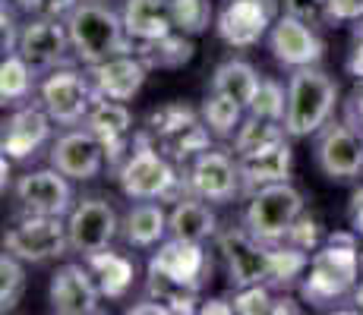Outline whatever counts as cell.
Returning a JSON list of instances; mask_svg holds the SVG:
<instances>
[{
	"mask_svg": "<svg viewBox=\"0 0 363 315\" xmlns=\"http://www.w3.org/2000/svg\"><path fill=\"white\" fill-rule=\"evenodd\" d=\"M357 275H360V243L354 240V234H332L329 243L310 258L300 293L313 306H329L357 284Z\"/></svg>",
	"mask_w": 363,
	"mask_h": 315,
	"instance_id": "1",
	"label": "cell"
},
{
	"mask_svg": "<svg viewBox=\"0 0 363 315\" xmlns=\"http://www.w3.org/2000/svg\"><path fill=\"white\" fill-rule=\"evenodd\" d=\"M67 32H69V45H73L76 57L82 63H101L117 54H133L136 45L127 35L123 16L111 13L101 4H79L73 13L67 16Z\"/></svg>",
	"mask_w": 363,
	"mask_h": 315,
	"instance_id": "2",
	"label": "cell"
},
{
	"mask_svg": "<svg viewBox=\"0 0 363 315\" xmlns=\"http://www.w3.org/2000/svg\"><path fill=\"white\" fill-rule=\"evenodd\" d=\"M335 104H338V86L329 73L316 67H300L288 79V108H284V130L288 136L303 139L319 132L329 123Z\"/></svg>",
	"mask_w": 363,
	"mask_h": 315,
	"instance_id": "3",
	"label": "cell"
},
{
	"mask_svg": "<svg viewBox=\"0 0 363 315\" xmlns=\"http://www.w3.org/2000/svg\"><path fill=\"white\" fill-rule=\"evenodd\" d=\"M300 214H303V195L288 180H281V183L256 189L247 205V214H243V224L256 240L272 246V243H281L288 236V230L294 227Z\"/></svg>",
	"mask_w": 363,
	"mask_h": 315,
	"instance_id": "4",
	"label": "cell"
},
{
	"mask_svg": "<svg viewBox=\"0 0 363 315\" xmlns=\"http://www.w3.org/2000/svg\"><path fill=\"white\" fill-rule=\"evenodd\" d=\"M180 177L174 173L171 161H167L158 145H152L149 132L136 136V151L123 161L121 167V189L130 199H171L177 193Z\"/></svg>",
	"mask_w": 363,
	"mask_h": 315,
	"instance_id": "5",
	"label": "cell"
},
{
	"mask_svg": "<svg viewBox=\"0 0 363 315\" xmlns=\"http://www.w3.org/2000/svg\"><path fill=\"white\" fill-rule=\"evenodd\" d=\"M67 246V224L60 218H51V214H29L4 234V249L16 256L19 262H48V258L64 256Z\"/></svg>",
	"mask_w": 363,
	"mask_h": 315,
	"instance_id": "6",
	"label": "cell"
},
{
	"mask_svg": "<svg viewBox=\"0 0 363 315\" xmlns=\"http://www.w3.org/2000/svg\"><path fill=\"white\" fill-rule=\"evenodd\" d=\"M218 252L228 262V275L234 287L250 284H272V271H275V249L269 243L256 240L250 230H225L218 234Z\"/></svg>",
	"mask_w": 363,
	"mask_h": 315,
	"instance_id": "7",
	"label": "cell"
},
{
	"mask_svg": "<svg viewBox=\"0 0 363 315\" xmlns=\"http://www.w3.org/2000/svg\"><path fill=\"white\" fill-rule=\"evenodd\" d=\"M316 164L329 180L347 183L363 173V130L354 123H325L316 139Z\"/></svg>",
	"mask_w": 363,
	"mask_h": 315,
	"instance_id": "8",
	"label": "cell"
},
{
	"mask_svg": "<svg viewBox=\"0 0 363 315\" xmlns=\"http://www.w3.org/2000/svg\"><path fill=\"white\" fill-rule=\"evenodd\" d=\"M275 23V0H225L215 29L231 47H253Z\"/></svg>",
	"mask_w": 363,
	"mask_h": 315,
	"instance_id": "9",
	"label": "cell"
},
{
	"mask_svg": "<svg viewBox=\"0 0 363 315\" xmlns=\"http://www.w3.org/2000/svg\"><path fill=\"white\" fill-rule=\"evenodd\" d=\"M92 101H95V92L76 69H54L41 82V104L51 114V120L64 126H76L79 120H86Z\"/></svg>",
	"mask_w": 363,
	"mask_h": 315,
	"instance_id": "10",
	"label": "cell"
},
{
	"mask_svg": "<svg viewBox=\"0 0 363 315\" xmlns=\"http://www.w3.org/2000/svg\"><path fill=\"white\" fill-rule=\"evenodd\" d=\"M117 212L104 199H82L79 205L69 212L67 234H69V249L92 256L111 246L117 236Z\"/></svg>",
	"mask_w": 363,
	"mask_h": 315,
	"instance_id": "11",
	"label": "cell"
},
{
	"mask_svg": "<svg viewBox=\"0 0 363 315\" xmlns=\"http://www.w3.org/2000/svg\"><path fill=\"white\" fill-rule=\"evenodd\" d=\"M16 199L26 214H51V218H64L73 212V189L67 183V173L57 167L51 171H32L19 177Z\"/></svg>",
	"mask_w": 363,
	"mask_h": 315,
	"instance_id": "12",
	"label": "cell"
},
{
	"mask_svg": "<svg viewBox=\"0 0 363 315\" xmlns=\"http://www.w3.org/2000/svg\"><path fill=\"white\" fill-rule=\"evenodd\" d=\"M186 186L193 189V195H199V199H206V202H231L243 189L240 164H234L225 151L208 149L193 161Z\"/></svg>",
	"mask_w": 363,
	"mask_h": 315,
	"instance_id": "13",
	"label": "cell"
},
{
	"mask_svg": "<svg viewBox=\"0 0 363 315\" xmlns=\"http://www.w3.org/2000/svg\"><path fill=\"white\" fill-rule=\"evenodd\" d=\"M269 47H272V54H275V60L291 69L316 67V63L323 60V41H319V35L313 32L303 19L288 16V13L272 23Z\"/></svg>",
	"mask_w": 363,
	"mask_h": 315,
	"instance_id": "14",
	"label": "cell"
},
{
	"mask_svg": "<svg viewBox=\"0 0 363 315\" xmlns=\"http://www.w3.org/2000/svg\"><path fill=\"white\" fill-rule=\"evenodd\" d=\"M208 271H212V262L202 252V243H186L177 236H171L149 262V275H162L167 281L193 287V290H199Z\"/></svg>",
	"mask_w": 363,
	"mask_h": 315,
	"instance_id": "15",
	"label": "cell"
},
{
	"mask_svg": "<svg viewBox=\"0 0 363 315\" xmlns=\"http://www.w3.org/2000/svg\"><path fill=\"white\" fill-rule=\"evenodd\" d=\"M99 284H95L92 271L82 265H64L54 271L51 290H48V303L60 315H92L99 312Z\"/></svg>",
	"mask_w": 363,
	"mask_h": 315,
	"instance_id": "16",
	"label": "cell"
},
{
	"mask_svg": "<svg viewBox=\"0 0 363 315\" xmlns=\"http://www.w3.org/2000/svg\"><path fill=\"white\" fill-rule=\"evenodd\" d=\"M104 145L95 132L89 130H73V132H64V136L54 142L51 149V167H57L60 173L73 180H92L101 173V164H104Z\"/></svg>",
	"mask_w": 363,
	"mask_h": 315,
	"instance_id": "17",
	"label": "cell"
},
{
	"mask_svg": "<svg viewBox=\"0 0 363 315\" xmlns=\"http://www.w3.org/2000/svg\"><path fill=\"white\" fill-rule=\"evenodd\" d=\"M89 79H92L95 98H111V101H130L139 95L145 82V60L133 57V54H117L101 63L89 67Z\"/></svg>",
	"mask_w": 363,
	"mask_h": 315,
	"instance_id": "18",
	"label": "cell"
},
{
	"mask_svg": "<svg viewBox=\"0 0 363 315\" xmlns=\"http://www.w3.org/2000/svg\"><path fill=\"white\" fill-rule=\"evenodd\" d=\"M69 45V32L67 25L57 23V16H41V19H32L29 25H23L19 32V45L16 51L23 54L32 67H54V63L64 60Z\"/></svg>",
	"mask_w": 363,
	"mask_h": 315,
	"instance_id": "19",
	"label": "cell"
},
{
	"mask_svg": "<svg viewBox=\"0 0 363 315\" xmlns=\"http://www.w3.org/2000/svg\"><path fill=\"white\" fill-rule=\"evenodd\" d=\"M86 130L101 139V145H104V151H108L111 161H121V155L127 151V142H130L133 117H130V110L123 108V101L95 98L89 114H86Z\"/></svg>",
	"mask_w": 363,
	"mask_h": 315,
	"instance_id": "20",
	"label": "cell"
},
{
	"mask_svg": "<svg viewBox=\"0 0 363 315\" xmlns=\"http://www.w3.org/2000/svg\"><path fill=\"white\" fill-rule=\"evenodd\" d=\"M51 132V114L38 108H19L4 123V155L6 158H29Z\"/></svg>",
	"mask_w": 363,
	"mask_h": 315,
	"instance_id": "21",
	"label": "cell"
},
{
	"mask_svg": "<svg viewBox=\"0 0 363 315\" xmlns=\"http://www.w3.org/2000/svg\"><path fill=\"white\" fill-rule=\"evenodd\" d=\"M121 16L133 41H155L174 32L171 0H127Z\"/></svg>",
	"mask_w": 363,
	"mask_h": 315,
	"instance_id": "22",
	"label": "cell"
},
{
	"mask_svg": "<svg viewBox=\"0 0 363 315\" xmlns=\"http://www.w3.org/2000/svg\"><path fill=\"white\" fill-rule=\"evenodd\" d=\"M237 164H240L243 189L256 193L259 186L281 183V180H288V173H291V145L281 142V145H275V149L259 151V155L237 158Z\"/></svg>",
	"mask_w": 363,
	"mask_h": 315,
	"instance_id": "23",
	"label": "cell"
},
{
	"mask_svg": "<svg viewBox=\"0 0 363 315\" xmlns=\"http://www.w3.org/2000/svg\"><path fill=\"white\" fill-rule=\"evenodd\" d=\"M86 268L92 271L101 297H108V299L127 297V290L133 287V277H136V268H133L130 258L121 256V252H111V249L86 256Z\"/></svg>",
	"mask_w": 363,
	"mask_h": 315,
	"instance_id": "24",
	"label": "cell"
},
{
	"mask_svg": "<svg viewBox=\"0 0 363 315\" xmlns=\"http://www.w3.org/2000/svg\"><path fill=\"white\" fill-rule=\"evenodd\" d=\"M167 234L186 243H206L215 236V214L206 202L199 199H177V205L167 214Z\"/></svg>",
	"mask_w": 363,
	"mask_h": 315,
	"instance_id": "25",
	"label": "cell"
},
{
	"mask_svg": "<svg viewBox=\"0 0 363 315\" xmlns=\"http://www.w3.org/2000/svg\"><path fill=\"white\" fill-rule=\"evenodd\" d=\"M167 234V214L162 205H155V199H145L143 205L130 208L127 221H123V236L130 246L149 249L155 243H162Z\"/></svg>",
	"mask_w": 363,
	"mask_h": 315,
	"instance_id": "26",
	"label": "cell"
},
{
	"mask_svg": "<svg viewBox=\"0 0 363 315\" xmlns=\"http://www.w3.org/2000/svg\"><path fill=\"white\" fill-rule=\"evenodd\" d=\"M259 73L250 67L247 60H225L212 76V92L228 95L231 101H237L243 110L253 104V95L259 88Z\"/></svg>",
	"mask_w": 363,
	"mask_h": 315,
	"instance_id": "27",
	"label": "cell"
},
{
	"mask_svg": "<svg viewBox=\"0 0 363 315\" xmlns=\"http://www.w3.org/2000/svg\"><path fill=\"white\" fill-rule=\"evenodd\" d=\"M284 120H272V117H256L250 114L247 120L240 123L234 136V155L247 158V155H259L265 149H275V145L284 142Z\"/></svg>",
	"mask_w": 363,
	"mask_h": 315,
	"instance_id": "28",
	"label": "cell"
},
{
	"mask_svg": "<svg viewBox=\"0 0 363 315\" xmlns=\"http://www.w3.org/2000/svg\"><path fill=\"white\" fill-rule=\"evenodd\" d=\"M208 136H212V130L206 126V120L193 117V120L180 123L177 130L158 136L155 145H158V149H164L171 158L186 161V158H193V155H202V151H208Z\"/></svg>",
	"mask_w": 363,
	"mask_h": 315,
	"instance_id": "29",
	"label": "cell"
},
{
	"mask_svg": "<svg viewBox=\"0 0 363 315\" xmlns=\"http://www.w3.org/2000/svg\"><path fill=\"white\" fill-rule=\"evenodd\" d=\"M136 54L145 60V67L174 69V67H184V63L193 57V45L184 38V32L177 35V29H174L171 35H164V38H155V41H139Z\"/></svg>",
	"mask_w": 363,
	"mask_h": 315,
	"instance_id": "30",
	"label": "cell"
},
{
	"mask_svg": "<svg viewBox=\"0 0 363 315\" xmlns=\"http://www.w3.org/2000/svg\"><path fill=\"white\" fill-rule=\"evenodd\" d=\"M240 104L221 92H208V98L202 101V120L212 130V136H234V130H240Z\"/></svg>",
	"mask_w": 363,
	"mask_h": 315,
	"instance_id": "31",
	"label": "cell"
},
{
	"mask_svg": "<svg viewBox=\"0 0 363 315\" xmlns=\"http://www.w3.org/2000/svg\"><path fill=\"white\" fill-rule=\"evenodd\" d=\"M32 92V63L23 54H10L0 67V98L4 104H19Z\"/></svg>",
	"mask_w": 363,
	"mask_h": 315,
	"instance_id": "32",
	"label": "cell"
},
{
	"mask_svg": "<svg viewBox=\"0 0 363 315\" xmlns=\"http://www.w3.org/2000/svg\"><path fill=\"white\" fill-rule=\"evenodd\" d=\"M174 29L184 35H199L212 23V4L208 0H171Z\"/></svg>",
	"mask_w": 363,
	"mask_h": 315,
	"instance_id": "33",
	"label": "cell"
},
{
	"mask_svg": "<svg viewBox=\"0 0 363 315\" xmlns=\"http://www.w3.org/2000/svg\"><path fill=\"white\" fill-rule=\"evenodd\" d=\"M23 290H26V271L19 265L16 256L4 249V258H0V309L10 312L16 309V303L23 299Z\"/></svg>",
	"mask_w": 363,
	"mask_h": 315,
	"instance_id": "34",
	"label": "cell"
},
{
	"mask_svg": "<svg viewBox=\"0 0 363 315\" xmlns=\"http://www.w3.org/2000/svg\"><path fill=\"white\" fill-rule=\"evenodd\" d=\"M284 108H288V92H284L275 79H262L259 88H256V95H253V104H250L247 110L256 117L284 120Z\"/></svg>",
	"mask_w": 363,
	"mask_h": 315,
	"instance_id": "35",
	"label": "cell"
},
{
	"mask_svg": "<svg viewBox=\"0 0 363 315\" xmlns=\"http://www.w3.org/2000/svg\"><path fill=\"white\" fill-rule=\"evenodd\" d=\"M234 312L240 315H265L272 312V293H269V284H250V287H237L234 293Z\"/></svg>",
	"mask_w": 363,
	"mask_h": 315,
	"instance_id": "36",
	"label": "cell"
},
{
	"mask_svg": "<svg viewBox=\"0 0 363 315\" xmlns=\"http://www.w3.org/2000/svg\"><path fill=\"white\" fill-rule=\"evenodd\" d=\"M288 16L303 19L306 25H316L323 19H329V0H284Z\"/></svg>",
	"mask_w": 363,
	"mask_h": 315,
	"instance_id": "37",
	"label": "cell"
},
{
	"mask_svg": "<svg viewBox=\"0 0 363 315\" xmlns=\"http://www.w3.org/2000/svg\"><path fill=\"white\" fill-rule=\"evenodd\" d=\"M288 246H297V249H303V252H310V249H316V243H319V224L313 221V218H300L294 221V227L288 230Z\"/></svg>",
	"mask_w": 363,
	"mask_h": 315,
	"instance_id": "38",
	"label": "cell"
},
{
	"mask_svg": "<svg viewBox=\"0 0 363 315\" xmlns=\"http://www.w3.org/2000/svg\"><path fill=\"white\" fill-rule=\"evenodd\" d=\"M329 19H363V0H329Z\"/></svg>",
	"mask_w": 363,
	"mask_h": 315,
	"instance_id": "39",
	"label": "cell"
},
{
	"mask_svg": "<svg viewBox=\"0 0 363 315\" xmlns=\"http://www.w3.org/2000/svg\"><path fill=\"white\" fill-rule=\"evenodd\" d=\"M347 123H354L357 130H363V79L360 86L351 92V98H347Z\"/></svg>",
	"mask_w": 363,
	"mask_h": 315,
	"instance_id": "40",
	"label": "cell"
},
{
	"mask_svg": "<svg viewBox=\"0 0 363 315\" xmlns=\"http://www.w3.org/2000/svg\"><path fill=\"white\" fill-rule=\"evenodd\" d=\"M79 6V0H41V10L48 16H69Z\"/></svg>",
	"mask_w": 363,
	"mask_h": 315,
	"instance_id": "41",
	"label": "cell"
},
{
	"mask_svg": "<svg viewBox=\"0 0 363 315\" xmlns=\"http://www.w3.org/2000/svg\"><path fill=\"white\" fill-rule=\"evenodd\" d=\"M351 227H354V234L363 236V186L357 189V193L351 195Z\"/></svg>",
	"mask_w": 363,
	"mask_h": 315,
	"instance_id": "42",
	"label": "cell"
},
{
	"mask_svg": "<svg viewBox=\"0 0 363 315\" xmlns=\"http://www.w3.org/2000/svg\"><path fill=\"white\" fill-rule=\"evenodd\" d=\"M347 73L354 79H363V29H357V47H354L351 60H347Z\"/></svg>",
	"mask_w": 363,
	"mask_h": 315,
	"instance_id": "43",
	"label": "cell"
},
{
	"mask_svg": "<svg viewBox=\"0 0 363 315\" xmlns=\"http://www.w3.org/2000/svg\"><path fill=\"white\" fill-rule=\"evenodd\" d=\"M0 25H4V51H13V47L19 45V35L13 32V16L6 6H4V13H0Z\"/></svg>",
	"mask_w": 363,
	"mask_h": 315,
	"instance_id": "44",
	"label": "cell"
},
{
	"mask_svg": "<svg viewBox=\"0 0 363 315\" xmlns=\"http://www.w3.org/2000/svg\"><path fill=\"white\" fill-rule=\"evenodd\" d=\"M202 312H234V303L231 306H225V299H212V303H206V306H199Z\"/></svg>",
	"mask_w": 363,
	"mask_h": 315,
	"instance_id": "45",
	"label": "cell"
},
{
	"mask_svg": "<svg viewBox=\"0 0 363 315\" xmlns=\"http://www.w3.org/2000/svg\"><path fill=\"white\" fill-rule=\"evenodd\" d=\"M272 312H297V306L291 303V299H275V303H272Z\"/></svg>",
	"mask_w": 363,
	"mask_h": 315,
	"instance_id": "46",
	"label": "cell"
},
{
	"mask_svg": "<svg viewBox=\"0 0 363 315\" xmlns=\"http://www.w3.org/2000/svg\"><path fill=\"white\" fill-rule=\"evenodd\" d=\"M354 309L363 312V281H360V287H357V293H354Z\"/></svg>",
	"mask_w": 363,
	"mask_h": 315,
	"instance_id": "47",
	"label": "cell"
},
{
	"mask_svg": "<svg viewBox=\"0 0 363 315\" xmlns=\"http://www.w3.org/2000/svg\"><path fill=\"white\" fill-rule=\"evenodd\" d=\"M19 6H26V10H41V0H16Z\"/></svg>",
	"mask_w": 363,
	"mask_h": 315,
	"instance_id": "48",
	"label": "cell"
},
{
	"mask_svg": "<svg viewBox=\"0 0 363 315\" xmlns=\"http://www.w3.org/2000/svg\"><path fill=\"white\" fill-rule=\"evenodd\" d=\"M360 258H363V236H360Z\"/></svg>",
	"mask_w": 363,
	"mask_h": 315,
	"instance_id": "49",
	"label": "cell"
}]
</instances>
